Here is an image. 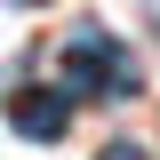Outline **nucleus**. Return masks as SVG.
<instances>
[{"label":"nucleus","mask_w":160,"mask_h":160,"mask_svg":"<svg viewBox=\"0 0 160 160\" xmlns=\"http://www.w3.org/2000/svg\"><path fill=\"white\" fill-rule=\"evenodd\" d=\"M8 120H16V136L56 144L64 128H72V96H64V88H16V96H8Z\"/></svg>","instance_id":"2"},{"label":"nucleus","mask_w":160,"mask_h":160,"mask_svg":"<svg viewBox=\"0 0 160 160\" xmlns=\"http://www.w3.org/2000/svg\"><path fill=\"white\" fill-rule=\"evenodd\" d=\"M96 160H152V152H144V144H104Z\"/></svg>","instance_id":"3"},{"label":"nucleus","mask_w":160,"mask_h":160,"mask_svg":"<svg viewBox=\"0 0 160 160\" xmlns=\"http://www.w3.org/2000/svg\"><path fill=\"white\" fill-rule=\"evenodd\" d=\"M16 8H40V0H16Z\"/></svg>","instance_id":"4"},{"label":"nucleus","mask_w":160,"mask_h":160,"mask_svg":"<svg viewBox=\"0 0 160 160\" xmlns=\"http://www.w3.org/2000/svg\"><path fill=\"white\" fill-rule=\"evenodd\" d=\"M56 72H64L56 80L64 96H136V56H128L104 24H72V32H64Z\"/></svg>","instance_id":"1"}]
</instances>
